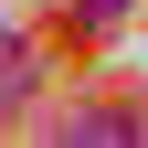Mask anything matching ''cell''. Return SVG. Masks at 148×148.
<instances>
[{
	"instance_id": "cell-1",
	"label": "cell",
	"mask_w": 148,
	"mask_h": 148,
	"mask_svg": "<svg viewBox=\"0 0 148 148\" xmlns=\"http://www.w3.org/2000/svg\"><path fill=\"white\" fill-rule=\"evenodd\" d=\"M21 95H32V53H21V42H0V106H21Z\"/></svg>"
}]
</instances>
